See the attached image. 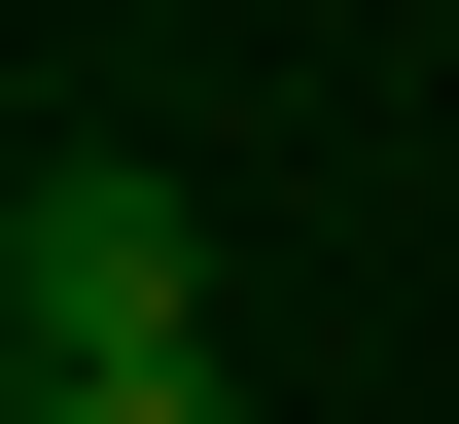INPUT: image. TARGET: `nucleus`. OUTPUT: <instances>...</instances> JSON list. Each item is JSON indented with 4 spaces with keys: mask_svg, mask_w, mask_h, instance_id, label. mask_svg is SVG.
I'll use <instances>...</instances> for the list:
<instances>
[{
    "mask_svg": "<svg viewBox=\"0 0 459 424\" xmlns=\"http://www.w3.org/2000/svg\"><path fill=\"white\" fill-rule=\"evenodd\" d=\"M0 424H247V354H212V212H177V177H107V142L0 177Z\"/></svg>",
    "mask_w": 459,
    "mask_h": 424,
    "instance_id": "f257e3e1",
    "label": "nucleus"
}]
</instances>
